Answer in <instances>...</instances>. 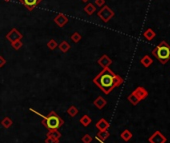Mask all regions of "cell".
Instances as JSON below:
<instances>
[{"mask_svg":"<svg viewBox=\"0 0 170 143\" xmlns=\"http://www.w3.org/2000/svg\"><path fill=\"white\" fill-rule=\"evenodd\" d=\"M93 83L98 86L103 93L109 94L113 89L123 83V78L115 74L109 67H106L103 68L101 72L94 77Z\"/></svg>","mask_w":170,"mask_h":143,"instance_id":"6da1fadb","label":"cell"},{"mask_svg":"<svg viewBox=\"0 0 170 143\" xmlns=\"http://www.w3.org/2000/svg\"><path fill=\"white\" fill-rule=\"evenodd\" d=\"M30 111H32V112L36 113L37 115H39V116H41L42 125L45 127L48 131L49 130H58V128H60L64 124V120L62 119L59 115H57V113H56L55 111H50L47 116H43V115L39 114L37 111L33 110L32 108H30Z\"/></svg>","mask_w":170,"mask_h":143,"instance_id":"7a4b0ae2","label":"cell"},{"mask_svg":"<svg viewBox=\"0 0 170 143\" xmlns=\"http://www.w3.org/2000/svg\"><path fill=\"white\" fill-rule=\"evenodd\" d=\"M152 54L162 64H166L170 60V45L166 41H161L153 49Z\"/></svg>","mask_w":170,"mask_h":143,"instance_id":"3957f363","label":"cell"},{"mask_svg":"<svg viewBox=\"0 0 170 143\" xmlns=\"http://www.w3.org/2000/svg\"><path fill=\"white\" fill-rule=\"evenodd\" d=\"M97 15H98V17L103 22L107 23L113 16H114V11H113L109 6L104 5V6H102V8L98 11Z\"/></svg>","mask_w":170,"mask_h":143,"instance_id":"277c9868","label":"cell"},{"mask_svg":"<svg viewBox=\"0 0 170 143\" xmlns=\"http://www.w3.org/2000/svg\"><path fill=\"white\" fill-rule=\"evenodd\" d=\"M22 37H23V35H22L20 31L17 30L16 28H12L7 34H6V39L10 43L17 41V40H21Z\"/></svg>","mask_w":170,"mask_h":143,"instance_id":"5b68a950","label":"cell"},{"mask_svg":"<svg viewBox=\"0 0 170 143\" xmlns=\"http://www.w3.org/2000/svg\"><path fill=\"white\" fill-rule=\"evenodd\" d=\"M148 141L150 143H166L167 138H166L160 131H155L149 137Z\"/></svg>","mask_w":170,"mask_h":143,"instance_id":"8992f818","label":"cell"},{"mask_svg":"<svg viewBox=\"0 0 170 143\" xmlns=\"http://www.w3.org/2000/svg\"><path fill=\"white\" fill-rule=\"evenodd\" d=\"M19 2L23 6H25V8H27L28 10L31 11L35 7H37L42 2V0H19Z\"/></svg>","mask_w":170,"mask_h":143,"instance_id":"52a82bcc","label":"cell"},{"mask_svg":"<svg viewBox=\"0 0 170 143\" xmlns=\"http://www.w3.org/2000/svg\"><path fill=\"white\" fill-rule=\"evenodd\" d=\"M53 21H54V23L58 27H64L66 24L68 23V17L66 16L65 14H63V13H58L54 17Z\"/></svg>","mask_w":170,"mask_h":143,"instance_id":"ba28073f","label":"cell"},{"mask_svg":"<svg viewBox=\"0 0 170 143\" xmlns=\"http://www.w3.org/2000/svg\"><path fill=\"white\" fill-rule=\"evenodd\" d=\"M132 93H133L134 95H136L137 98L139 99L140 101L141 100H144V99H145L147 96H148V91H147V90L144 88V87H142V86L137 87V88L135 89Z\"/></svg>","mask_w":170,"mask_h":143,"instance_id":"9c48e42d","label":"cell"},{"mask_svg":"<svg viewBox=\"0 0 170 143\" xmlns=\"http://www.w3.org/2000/svg\"><path fill=\"white\" fill-rule=\"evenodd\" d=\"M97 64H99L102 68H106V67H109L110 65L112 64V60L108 55L104 54L97 60Z\"/></svg>","mask_w":170,"mask_h":143,"instance_id":"30bf717a","label":"cell"},{"mask_svg":"<svg viewBox=\"0 0 170 143\" xmlns=\"http://www.w3.org/2000/svg\"><path fill=\"white\" fill-rule=\"evenodd\" d=\"M95 126L99 131H104V130H108V128L110 127V123L105 118H101V119H99L98 122L95 124Z\"/></svg>","mask_w":170,"mask_h":143,"instance_id":"8fae6325","label":"cell"},{"mask_svg":"<svg viewBox=\"0 0 170 143\" xmlns=\"http://www.w3.org/2000/svg\"><path fill=\"white\" fill-rule=\"evenodd\" d=\"M93 104L97 109H102V108H104L105 105L107 104V101L102 97V96H98V97L93 101Z\"/></svg>","mask_w":170,"mask_h":143,"instance_id":"7c38bea8","label":"cell"},{"mask_svg":"<svg viewBox=\"0 0 170 143\" xmlns=\"http://www.w3.org/2000/svg\"><path fill=\"white\" fill-rule=\"evenodd\" d=\"M110 136V133L108 130H104V131H99L96 134V139L98 141H105L107 138Z\"/></svg>","mask_w":170,"mask_h":143,"instance_id":"4fadbf2b","label":"cell"},{"mask_svg":"<svg viewBox=\"0 0 170 143\" xmlns=\"http://www.w3.org/2000/svg\"><path fill=\"white\" fill-rule=\"evenodd\" d=\"M12 124H13V120H12L10 117L5 116V117L1 120V125L4 127L5 129L10 128V127L12 126Z\"/></svg>","mask_w":170,"mask_h":143,"instance_id":"5bb4252c","label":"cell"},{"mask_svg":"<svg viewBox=\"0 0 170 143\" xmlns=\"http://www.w3.org/2000/svg\"><path fill=\"white\" fill-rule=\"evenodd\" d=\"M84 11H85V13L88 14V15H92L94 12L96 11V7L93 3H88V4L85 5Z\"/></svg>","mask_w":170,"mask_h":143,"instance_id":"9a60e30c","label":"cell"},{"mask_svg":"<svg viewBox=\"0 0 170 143\" xmlns=\"http://www.w3.org/2000/svg\"><path fill=\"white\" fill-rule=\"evenodd\" d=\"M140 62H141V64H142L144 67L147 68V67H149L150 65L153 63V60H152V58L149 56V55H145V56H143L142 58H141Z\"/></svg>","mask_w":170,"mask_h":143,"instance_id":"2e32d148","label":"cell"},{"mask_svg":"<svg viewBox=\"0 0 170 143\" xmlns=\"http://www.w3.org/2000/svg\"><path fill=\"white\" fill-rule=\"evenodd\" d=\"M79 122H80V124H82L84 127H87L91 122H92V119H91L87 114H84L83 116L79 119Z\"/></svg>","mask_w":170,"mask_h":143,"instance_id":"e0dca14e","label":"cell"},{"mask_svg":"<svg viewBox=\"0 0 170 143\" xmlns=\"http://www.w3.org/2000/svg\"><path fill=\"white\" fill-rule=\"evenodd\" d=\"M120 137H121L122 140H124V141L127 142V141H129L132 138V133L129 131L128 129H125V130H123V131L121 132Z\"/></svg>","mask_w":170,"mask_h":143,"instance_id":"ac0fdd59","label":"cell"},{"mask_svg":"<svg viewBox=\"0 0 170 143\" xmlns=\"http://www.w3.org/2000/svg\"><path fill=\"white\" fill-rule=\"evenodd\" d=\"M58 48L61 52L66 53V52H68L69 49H70V44H69L67 41H62L60 44L58 45Z\"/></svg>","mask_w":170,"mask_h":143,"instance_id":"d6986e66","label":"cell"},{"mask_svg":"<svg viewBox=\"0 0 170 143\" xmlns=\"http://www.w3.org/2000/svg\"><path fill=\"white\" fill-rule=\"evenodd\" d=\"M46 136L47 137H50V138H54V139H60L61 133L59 132L58 130H49Z\"/></svg>","mask_w":170,"mask_h":143,"instance_id":"ffe728a7","label":"cell"},{"mask_svg":"<svg viewBox=\"0 0 170 143\" xmlns=\"http://www.w3.org/2000/svg\"><path fill=\"white\" fill-rule=\"evenodd\" d=\"M143 35H144V37H145V38L147 39V40H152L154 37H155V35H156V33L154 32V30L153 29H151V28H148L147 29L145 32L143 33Z\"/></svg>","mask_w":170,"mask_h":143,"instance_id":"44dd1931","label":"cell"},{"mask_svg":"<svg viewBox=\"0 0 170 143\" xmlns=\"http://www.w3.org/2000/svg\"><path fill=\"white\" fill-rule=\"evenodd\" d=\"M78 112H79V111H78V108L76 106H74V105H71V106L67 109V113L70 117H75L78 114Z\"/></svg>","mask_w":170,"mask_h":143,"instance_id":"7402d4cb","label":"cell"},{"mask_svg":"<svg viewBox=\"0 0 170 143\" xmlns=\"http://www.w3.org/2000/svg\"><path fill=\"white\" fill-rule=\"evenodd\" d=\"M128 101L130 102V103H131L132 105H137V104L140 102L139 99L137 98V96H136V95H134L133 93H131V94L128 96Z\"/></svg>","mask_w":170,"mask_h":143,"instance_id":"603a6c76","label":"cell"},{"mask_svg":"<svg viewBox=\"0 0 170 143\" xmlns=\"http://www.w3.org/2000/svg\"><path fill=\"white\" fill-rule=\"evenodd\" d=\"M71 40L72 41H73L74 43H78L81 40V38H82V37H81V34L79 33V32H74L73 34H72L71 35Z\"/></svg>","mask_w":170,"mask_h":143,"instance_id":"cb8c5ba5","label":"cell"},{"mask_svg":"<svg viewBox=\"0 0 170 143\" xmlns=\"http://www.w3.org/2000/svg\"><path fill=\"white\" fill-rule=\"evenodd\" d=\"M47 47H48L50 50H54V49L57 48V42H56L54 39H50L48 43H47Z\"/></svg>","mask_w":170,"mask_h":143,"instance_id":"d4e9b609","label":"cell"},{"mask_svg":"<svg viewBox=\"0 0 170 143\" xmlns=\"http://www.w3.org/2000/svg\"><path fill=\"white\" fill-rule=\"evenodd\" d=\"M12 48L15 49V50H19V49L23 46V43H22L21 40H17V41H14L11 43Z\"/></svg>","mask_w":170,"mask_h":143,"instance_id":"484cf974","label":"cell"},{"mask_svg":"<svg viewBox=\"0 0 170 143\" xmlns=\"http://www.w3.org/2000/svg\"><path fill=\"white\" fill-rule=\"evenodd\" d=\"M92 139H93L92 136H90L89 134H85V135H83V137L81 138V141L83 143H91Z\"/></svg>","mask_w":170,"mask_h":143,"instance_id":"4316f807","label":"cell"},{"mask_svg":"<svg viewBox=\"0 0 170 143\" xmlns=\"http://www.w3.org/2000/svg\"><path fill=\"white\" fill-rule=\"evenodd\" d=\"M94 4L96 6H98V7H102V6L105 5V0H95Z\"/></svg>","mask_w":170,"mask_h":143,"instance_id":"83f0119b","label":"cell"},{"mask_svg":"<svg viewBox=\"0 0 170 143\" xmlns=\"http://www.w3.org/2000/svg\"><path fill=\"white\" fill-rule=\"evenodd\" d=\"M44 142H45V143H59V139H54V138L47 137Z\"/></svg>","mask_w":170,"mask_h":143,"instance_id":"f1b7e54d","label":"cell"},{"mask_svg":"<svg viewBox=\"0 0 170 143\" xmlns=\"http://www.w3.org/2000/svg\"><path fill=\"white\" fill-rule=\"evenodd\" d=\"M5 64H6V60H5V58L3 57V56H1V55H0V68L4 66Z\"/></svg>","mask_w":170,"mask_h":143,"instance_id":"f546056e","label":"cell"},{"mask_svg":"<svg viewBox=\"0 0 170 143\" xmlns=\"http://www.w3.org/2000/svg\"><path fill=\"white\" fill-rule=\"evenodd\" d=\"M82 1H83V2H87V1H88V0H82Z\"/></svg>","mask_w":170,"mask_h":143,"instance_id":"4dcf8cb0","label":"cell"},{"mask_svg":"<svg viewBox=\"0 0 170 143\" xmlns=\"http://www.w3.org/2000/svg\"><path fill=\"white\" fill-rule=\"evenodd\" d=\"M4 1H6V2H8V1H10V0H4Z\"/></svg>","mask_w":170,"mask_h":143,"instance_id":"1f68e13d","label":"cell"},{"mask_svg":"<svg viewBox=\"0 0 170 143\" xmlns=\"http://www.w3.org/2000/svg\"><path fill=\"white\" fill-rule=\"evenodd\" d=\"M99 142H101V143H104V141H99Z\"/></svg>","mask_w":170,"mask_h":143,"instance_id":"d6a6232c","label":"cell"}]
</instances>
